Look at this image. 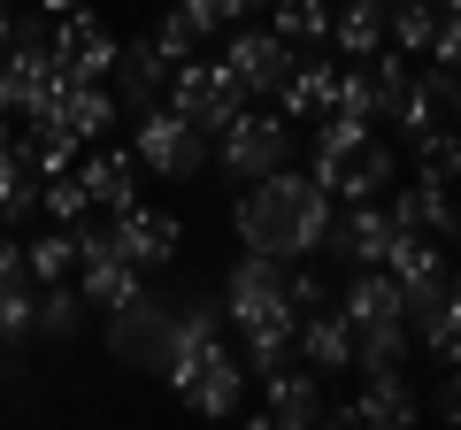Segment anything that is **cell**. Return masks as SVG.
<instances>
[{
    "label": "cell",
    "instance_id": "7",
    "mask_svg": "<svg viewBox=\"0 0 461 430\" xmlns=\"http://www.w3.org/2000/svg\"><path fill=\"white\" fill-rule=\"evenodd\" d=\"M169 108H177V116H193L200 123V131H223V123L230 116H239V108H247V85H239V77H230V69L223 62H208V54H193V62H177V69H169Z\"/></svg>",
    "mask_w": 461,
    "mask_h": 430
},
{
    "label": "cell",
    "instance_id": "43",
    "mask_svg": "<svg viewBox=\"0 0 461 430\" xmlns=\"http://www.w3.org/2000/svg\"><path fill=\"white\" fill-rule=\"evenodd\" d=\"M0 354H8V346H0Z\"/></svg>",
    "mask_w": 461,
    "mask_h": 430
},
{
    "label": "cell",
    "instance_id": "41",
    "mask_svg": "<svg viewBox=\"0 0 461 430\" xmlns=\"http://www.w3.org/2000/svg\"><path fill=\"white\" fill-rule=\"evenodd\" d=\"M454 300H461V269H454Z\"/></svg>",
    "mask_w": 461,
    "mask_h": 430
},
{
    "label": "cell",
    "instance_id": "24",
    "mask_svg": "<svg viewBox=\"0 0 461 430\" xmlns=\"http://www.w3.org/2000/svg\"><path fill=\"white\" fill-rule=\"evenodd\" d=\"M384 0H339L330 8V47L346 54V62H362V54H377L384 47Z\"/></svg>",
    "mask_w": 461,
    "mask_h": 430
},
{
    "label": "cell",
    "instance_id": "32",
    "mask_svg": "<svg viewBox=\"0 0 461 430\" xmlns=\"http://www.w3.org/2000/svg\"><path fill=\"white\" fill-rule=\"evenodd\" d=\"M39 208H47L54 223H85L93 193H85V177H77V169H54V177H47V193H39Z\"/></svg>",
    "mask_w": 461,
    "mask_h": 430
},
{
    "label": "cell",
    "instance_id": "15",
    "mask_svg": "<svg viewBox=\"0 0 461 430\" xmlns=\"http://www.w3.org/2000/svg\"><path fill=\"white\" fill-rule=\"evenodd\" d=\"M269 108L293 116V123L330 116V108H339V62H323V47H315V54H293V69H285V85L269 93Z\"/></svg>",
    "mask_w": 461,
    "mask_h": 430
},
{
    "label": "cell",
    "instance_id": "28",
    "mask_svg": "<svg viewBox=\"0 0 461 430\" xmlns=\"http://www.w3.org/2000/svg\"><path fill=\"white\" fill-rule=\"evenodd\" d=\"M415 147V177H438V184H461V123H430Z\"/></svg>",
    "mask_w": 461,
    "mask_h": 430
},
{
    "label": "cell",
    "instance_id": "39",
    "mask_svg": "<svg viewBox=\"0 0 461 430\" xmlns=\"http://www.w3.org/2000/svg\"><path fill=\"white\" fill-rule=\"evenodd\" d=\"M32 8H47V16H62V8H85V0H32Z\"/></svg>",
    "mask_w": 461,
    "mask_h": 430
},
{
    "label": "cell",
    "instance_id": "33",
    "mask_svg": "<svg viewBox=\"0 0 461 430\" xmlns=\"http://www.w3.org/2000/svg\"><path fill=\"white\" fill-rule=\"evenodd\" d=\"M32 308H39V292H32V284H16V292H0V346H16V338H32Z\"/></svg>",
    "mask_w": 461,
    "mask_h": 430
},
{
    "label": "cell",
    "instance_id": "17",
    "mask_svg": "<svg viewBox=\"0 0 461 430\" xmlns=\"http://www.w3.org/2000/svg\"><path fill=\"white\" fill-rule=\"evenodd\" d=\"M323 246L339 254L346 269H369V262H384V246H393V215H384L377 200H346V215H330Z\"/></svg>",
    "mask_w": 461,
    "mask_h": 430
},
{
    "label": "cell",
    "instance_id": "42",
    "mask_svg": "<svg viewBox=\"0 0 461 430\" xmlns=\"http://www.w3.org/2000/svg\"><path fill=\"white\" fill-rule=\"evenodd\" d=\"M438 8H461V0H438Z\"/></svg>",
    "mask_w": 461,
    "mask_h": 430
},
{
    "label": "cell",
    "instance_id": "11",
    "mask_svg": "<svg viewBox=\"0 0 461 430\" xmlns=\"http://www.w3.org/2000/svg\"><path fill=\"white\" fill-rule=\"evenodd\" d=\"M323 384L330 377H315L308 362H277V369H262V423H277V430H308V423H323L330 415V399H323Z\"/></svg>",
    "mask_w": 461,
    "mask_h": 430
},
{
    "label": "cell",
    "instance_id": "4",
    "mask_svg": "<svg viewBox=\"0 0 461 430\" xmlns=\"http://www.w3.org/2000/svg\"><path fill=\"white\" fill-rule=\"evenodd\" d=\"M169 392L185 399L193 415H239V399H247V362L223 346V338H200V346H185V354H169Z\"/></svg>",
    "mask_w": 461,
    "mask_h": 430
},
{
    "label": "cell",
    "instance_id": "16",
    "mask_svg": "<svg viewBox=\"0 0 461 430\" xmlns=\"http://www.w3.org/2000/svg\"><path fill=\"white\" fill-rule=\"evenodd\" d=\"M169 69H177V62L154 47V31H147V39H131V47H115V69H108L115 108H131V116H139V108H154V100L169 93Z\"/></svg>",
    "mask_w": 461,
    "mask_h": 430
},
{
    "label": "cell",
    "instance_id": "25",
    "mask_svg": "<svg viewBox=\"0 0 461 430\" xmlns=\"http://www.w3.org/2000/svg\"><path fill=\"white\" fill-rule=\"evenodd\" d=\"M262 23L285 47H330V0H269Z\"/></svg>",
    "mask_w": 461,
    "mask_h": 430
},
{
    "label": "cell",
    "instance_id": "35",
    "mask_svg": "<svg viewBox=\"0 0 461 430\" xmlns=\"http://www.w3.org/2000/svg\"><path fill=\"white\" fill-rule=\"evenodd\" d=\"M430 415L461 423V362H454V369H438V392H430Z\"/></svg>",
    "mask_w": 461,
    "mask_h": 430
},
{
    "label": "cell",
    "instance_id": "19",
    "mask_svg": "<svg viewBox=\"0 0 461 430\" xmlns=\"http://www.w3.org/2000/svg\"><path fill=\"white\" fill-rule=\"evenodd\" d=\"M293 354L315 369V377H346V369H354V331H346V315H339V308H315V315H300Z\"/></svg>",
    "mask_w": 461,
    "mask_h": 430
},
{
    "label": "cell",
    "instance_id": "14",
    "mask_svg": "<svg viewBox=\"0 0 461 430\" xmlns=\"http://www.w3.org/2000/svg\"><path fill=\"white\" fill-rule=\"evenodd\" d=\"M115 116H123V108H115L108 85H77V77H62V85H54V100L39 108V116H23V123H54V131H69L77 147H93V139L108 131Z\"/></svg>",
    "mask_w": 461,
    "mask_h": 430
},
{
    "label": "cell",
    "instance_id": "9",
    "mask_svg": "<svg viewBox=\"0 0 461 430\" xmlns=\"http://www.w3.org/2000/svg\"><path fill=\"white\" fill-rule=\"evenodd\" d=\"M169 331H177V300H169V292H139L131 308H115V315H108V346H115V362L169 369Z\"/></svg>",
    "mask_w": 461,
    "mask_h": 430
},
{
    "label": "cell",
    "instance_id": "2",
    "mask_svg": "<svg viewBox=\"0 0 461 430\" xmlns=\"http://www.w3.org/2000/svg\"><path fill=\"white\" fill-rule=\"evenodd\" d=\"M223 315L239 323V338H247V369H277V362H293L300 308H293V292H285V262L247 254V262L223 277Z\"/></svg>",
    "mask_w": 461,
    "mask_h": 430
},
{
    "label": "cell",
    "instance_id": "10",
    "mask_svg": "<svg viewBox=\"0 0 461 430\" xmlns=\"http://www.w3.org/2000/svg\"><path fill=\"white\" fill-rule=\"evenodd\" d=\"M300 47H285L269 23H230V47H223V69L239 85H247V100H269L285 85V69H293Z\"/></svg>",
    "mask_w": 461,
    "mask_h": 430
},
{
    "label": "cell",
    "instance_id": "5",
    "mask_svg": "<svg viewBox=\"0 0 461 430\" xmlns=\"http://www.w3.org/2000/svg\"><path fill=\"white\" fill-rule=\"evenodd\" d=\"M293 131H300L293 116H277V108H254V100H247V108H239V116L215 131V162H223L239 184H254V177H269V169L293 162Z\"/></svg>",
    "mask_w": 461,
    "mask_h": 430
},
{
    "label": "cell",
    "instance_id": "20",
    "mask_svg": "<svg viewBox=\"0 0 461 430\" xmlns=\"http://www.w3.org/2000/svg\"><path fill=\"white\" fill-rule=\"evenodd\" d=\"M215 31H230V23H223V0H169V16L154 23V47H162L169 62H193Z\"/></svg>",
    "mask_w": 461,
    "mask_h": 430
},
{
    "label": "cell",
    "instance_id": "26",
    "mask_svg": "<svg viewBox=\"0 0 461 430\" xmlns=\"http://www.w3.org/2000/svg\"><path fill=\"white\" fill-rule=\"evenodd\" d=\"M39 193H47V177L23 162V147H8V154H0V223H23V215H39Z\"/></svg>",
    "mask_w": 461,
    "mask_h": 430
},
{
    "label": "cell",
    "instance_id": "22",
    "mask_svg": "<svg viewBox=\"0 0 461 430\" xmlns=\"http://www.w3.org/2000/svg\"><path fill=\"white\" fill-rule=\"evenodd\" d=\"M384 215H393V223H408V231H438V238H446L454 184H438V177H408V184H393V193H384Z\"/></svg>",
    "mask_w": 461,
    "mask_h": 430
},
{
    "label": "cell",
    "instance_id": "40",
    "mask_svg": "<svg viewBox=\"0 0 461 430\" xmlns=\"http://www.w3.org/2000/svg\"><path fill=\"white\" fill-rule=\"evenodd\" d=\"M0 47H8V0H0Z\"/></svg>",
    "mask_w": 461,
    "mask_h": 430
},
{
    "label": "cell",
    "instance_id": "3",
    "mask_svg": "<svg viewBox=\"0 0 461 430\" xmlns=\"http://www.w3.org/2000/svg\"><path fill=\"white\" fill-rule=\"evenodd\" d=\"M308 131H315V169H308V177L323 184L330 200H377V193L400 184V154L377 139V123L330 108V116L308 123Z\"/></svg>",
    "mask_w": 461,
    "mask_h": 430
},
{
    "label": "cell",
    "instance_id": "29",
    "mask_svg": "<svg viewBox=\"0 0 461 430\" xmlns=\"http://www.w3.org/2000/svg\"><path fill=\"white\" fill-rule=\"evenodd\" d=\"M438 0H384V31H393V47L400 54H423L430 47V31H438Z\"/></svg>",
    "mask_w": 461,
    "mask_h": 430
},
{
    "label": "cell",
    "instance_id": "13",
    "mask_svg": "<svg viewBox=\"0 0 461 430\" xmlns=\"http://www.w3.org/2000/svg\"><path fill=\"white\" fill-rule=\"evenodd\" d=\"M62 85L54 47H0V116H39Z\"/></svg>",
    "mask_w": 461,
    "mask_h": 430
},
{
    "label": "cell",
    "instance_id": "37",
    "mask_svg": "<svg viewBox=\"0 0 461 430\" xmlns=\"http://www.w3.org/2000/svg\"><path fill=\"white\" fill-rule=\"evenodd\" d=\"M446 246L461 254V200H454V215H446Z\"/></svg>",
    "mask_w": 461,
    "mask_h": 430
},
{
    "label": "cell",
    "instance_id": "1",
    "mask_svg": "<svg viewBox=\"0 0 461 430\" xmlns=\"http://www.w3.org/2000/svg\"><path fill=\"white\" fill-rule=\"evenodd\" d=\"M330 215H339V208H330V193L285 162V169H269V177H254L247 193H239L230 223H239V246H247V254H269V262H308V254L323 246Z\"/></svg>",
    "mask_w": 461,
    "mask_h": 430
},
{
    "label": "cell",
    "instance_id": "34",
    "mask_svg": "<svg viewBox=\"0 0 461 430\" xmlns=\"http://www.w3.org/2000/svg\"><path fill=\"white\" fill-rule=\"evenodd\" d=\"M430 69H446V77H461V8H446L438 16V31H430Z\"/></svg>",
    "mask_w": 461,
    "mask_h": 430
},
{
    "label": "cell",
    "instance_id": "27",
    "mask_svg": "<svg viewBox=\"0 0 461 430\" xmlns=\"http://www.w3.org/2000/svg\"><path fill=\"white\" fill-rule=\"evenodd\" d=\"M23 269H32V284L77 277V223H62V231H47V238H32V246H23Z\"/></svg>",
    "mask_w": 461,
    "mask_h": 430
},
{
    "label": "cell",
    "instance_id": "23",
    "mask_svg": "<svg viewBox=\"0 0 461 430\" xmlns=\"http://www.w3.org/2000/svg\"><path fill=\"white\" fill-rule=\"evenodd\" d=\"M85 193H93V208H131L139 200V154H123V147H100V154H85Z\"/></svg>",
    "mask_w": 461,
    "mask_h": 430
},
{
    "label": "cell",
    "instance_id": "6",
    "mask_svg": "<svg viewBox=\"0 0 461 430\" xmlns=\"http://www.w3.org/2000/svg\"><path fill=\"white\" fill-rule=\"evenodd\" d=\"M131 154H139V169H154V177L185 184V177H200V169H208V131H200L193 116H177L169 100H154V108H139Z\"/></svg>",
    "mask_w": 461,
    "mask_h": 430
},
{
    "label": "cell",
    "instance_id": "18",
    "mask_svg": "<svg viewBox=\"0 0 461 430\" xmlns=\"http://www.w3.org/2000/svg\"><path fill=\"white\" fill-rule=\"evenodd\" d=\"M339 315H346V331L362 338V331H384V323H408V300H400V284L369 262V269H354V284H346Z\"/></svg>",
    "mask_w": 461,
    "mask_h": 430
},
{
    "label": "cell",
    "instance_id": "8",
    "mask_svg": "<svg viewBox=\"0 0 461 430\" xmlns=\"http://www.w3.org/2000/svg\"><path fill=\"white\" fill-rule=\"evenodd\" d=\"M47 47H54V69H62V77H77V85H108L115 47H123V39H115L108 23L93 16V8H62V16H54V31H47Z\"/></svg>",
    "mask_w": 461,
    "mask_h": 430
},
{
    "label": "cell",
    "instance_id": "36",
    "mask_svg": "<svg viewBox=\"0 0 461 430\" xmlns=\"http://www.w3.org/2000/svg\"><path fill=\"white\" fill-rule=\"evenodd\" d=\"M269 0H223V23H262Z\"/></svg>",
    "mask_w": 461,
    "mask_h": 430
},
{
    "label": "cell",
    "instance_id": "12",
    "mask_svg": "<svg viewBox=\"0 0 461 430\" xmlns=\"http://www.w3.org/2000/svg\"><path fill=\"white\" fill-rule=\"evenodd\" d=\"M108 231H115V254L139 262V269H169V262H177V246H185V223H177V215H169V208H139V200H131V208H115Z\"/></svg>",
    "mask_w": 461,
    "mask_h": 430
},
{
    "label": "cell",
    "instance_id": "30",
    "mask_svg": "<svg viewBox=\"0 0 461 430\" xmlns=\"http://www.w3.org/2000/svg\"><path fill=\"white\" fill-rule=\"evenodd\" d=\"M415 346H423L438 369H454V362H461V300H454V292H446L438 308L415 323Z\"/></svg>",
    "mask_w": 461,
    "mask_h": 430
},
{
    "label": "cell",
    "instance_id": "21",
    "mask_svg": "<svg viewBox=\"0 0 461 430\" xmlns=\"http://www.w3.org/2000/svg\"><path fill=\"white\" fill-rule=\"evenodd\" d=\"M423 399L408 392V369H384V377H362V399L354 408H330L323 423H415Z\"/></svg>",
    "mask_w": 461,
    "mask_h": 430
},
{
    "label": "cell",
    "instance_id": "38",
    "mask_svg": "<svg viewBox=\"0 0 461 430\" xmlns=\"http://www.w3.org/2000/svg\"><path fill=\"white\" fill-rule=\"evenodd\" d=\"M8 147H16V116H0V154H8Z\"/></svg>",
    "mask_w": 461,
    "mask_h": 430
},
{
    "label": "cell",
    "instance_id": "31",
    "mask_svg": "<svg viewBox=\"0 0 461 430\" xmlns=\"http://www.w3.org/2000/svg\"><path fill=\"white\" fill-rule=\"evenodd\" d=\"M77 315H85V300L69 292V277L62 284H39V308H32V331L39 338H77Z\"/></svg>",
    "mask_w": 461,
    "mask_h": 430
}]
</instances>
